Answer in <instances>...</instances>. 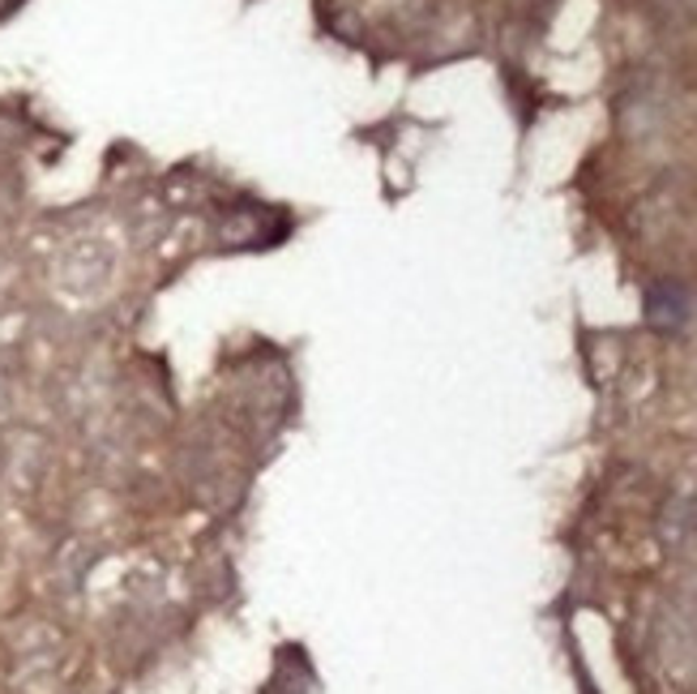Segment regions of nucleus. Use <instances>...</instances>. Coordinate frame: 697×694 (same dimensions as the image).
I'll return each instance as SVG.
<instances>
[{
    "instance_id": "nucleus-1",
    "label": "nucleus",
    "mask_w": 697,
    "mask_h": 694,
    "mask_svg": "<svg viewBox=\"0 0 697 694\" xmlns=\"http://www.w3.org/2000/svg\"><path fill=\"white\" fill-rule=\"evenodd\" d=\"M685 313H689V297H685V288L680 283H655L651 292H646V318L659 327V331H676V327H685Z\"/></svg>"
}]
</instances>
